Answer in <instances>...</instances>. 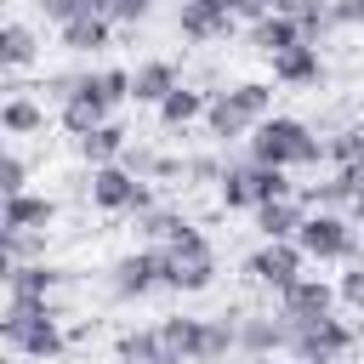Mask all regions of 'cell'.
<instances>
[{
  "label": "cell",
  "mask_w": 364,
  "mask_h": 364,
  "mask_svg": "<svg viewBox=\"0 0 364 364\" xmlns=\"http://www.w3.org/2000/svg\"><path fill=\"white\" fill-rule=\"evenodd\" d=\"M250 46L256 51H284V46H301V23L290 17V11H267L262 23H250Z\"/></svg>",
  "instance_id": "cell-16"
},
{
  "label": "cell",
  "mask_w": 364,
  "mask_h": 364,
  "mask_svg": "<svg viewBox=\"0 0 364 364\" xmlns=\"http://www.w3.org/2000/svg\"><path fill=\"white\" fill-rule=\"evenodd\" d=\"M0 125H6V136H28V131H40V125H46V114H40V102L11 97V102L0 108Z\"/></svg>",
  "instance_id": "cell-27"
},
{
  "label": "cell",
  "mask_w": 364,
  "mask_h": 364,
  "mask_svg": "<svg viewBox=\"0 0 364 364\" xmlns=\"http://www.w3.org/2000/svg\"><path fill=\"white\" fill-rule=\"evenodd\" d=\"M330 307H336V290H330L324 279H307V273H301L290 290H279V318H284V324H307V318H324Z\"/></svg>",
  "instance_id": "cell-11"
},
{
  "label": "cell",
  "mask_w": 364,
  "mask_h": 364,
  "mask_svg": "<svg viewBox=\"0 0 364 364\" xmlns=\"http://www.w3.org/2000/svg\"><path fill=\"white\" fill-rule=\"evenodd\" d=\"M284 347H290V358H341L347 347H353V330L341 324V318H307V324H284Z\"/></svg>",
  "instance_id": "cell-8"
},
{
  "label": "cell",
  "mask_w": 364,
  "mask_h": 364,
  "mask_svg": "<svg viewBox=\"0 0 364 364\" xmlns=\"http://www.w3.org/2000/svg\"><path fill=\"white\" fill-rule=\"evenodd\" d=\"M336 296H341L347 307H364V262H358L353 273H341V284H336Z\"/></svg>",
  "instance_id": "cell-34"
},
{
  "label": "cell",
  "mask_w": 364,
  "mask_h": 364,
  "mask_svg": "<svg viewBox=\"0 0 364 364\" xmlns=\"http://www.w3.org/2000/svg\"><path fill=\"white\" fill-rule=\"evenodd\" d=\"M108 28H114V23H108L102 11H85V17H74V23H63L57 34H63V46H68V51H80V57L91 51V57H97V51L108 46Z\"/></svg>",
  "instance_id": "cell-19"
},
{
  "label": "cell",
  "mask_w": 364,
  "mask_h": 364,
  "mask_svg": "<svg viewBox=\"0 0 364 364\" xmlns=\"http://www.w3.org/2000/svg\"><path fill=\"white\" fill-rule=\"evenodd\" d=\"M0 193L11 199V193H28V165H23V154H6L0 159Z\"/></svg>",
  "instance_id": "cell-33"
},
{
  "label": "cell",
  "mask_w": 364,
  "mask_h": 364,
  "mask_svg": "<svg viewBox=\"0 0 364 364\" xmlns=\"http://www.w3.org/2000/svg\"><path fill=\"white\" fill-rule=\"evenodd\" d=\"M205 108H210V97H205V91H188V85H176V91L159 102V125H165V131H176V125L199 119Z\"/></svg>",
  "instance_id": "cell-24"
},
{
  "label": "cell",
  "mask_w": 364,
  "mask_h": 364,
  "mask_svg": "<svg viewBox=\"0 0 364 364\" xmlns=\"http://www.w3.org/2000/svg\"><path fill=\"white\" fill-rule=\"evenodd\" d=\"M34 6H40V17L57 23V28L74 23V17H85V11H97V0H34Z\"/></svg>",
  "instance_id": "cell-30"
},
{
  "label": "cell",
  "mask_w": 364,
  "mask_h": 364,
  "mask_svg": "<svg viewBox=\"0 0 364 364\" xmlns=\"http://www.w3.org/2000/svg\"><path fill=\"white\" fill-rule=\"evenodd\" d=\"M159 284V250H136V256H119L114 262V296H142Z\"/></svg>",
  "instance_id": "cell-15"
},
{
  "label": "cell",
  "mask_w": 364,
  "mask_h": 364,
  "mask_svg": "<svg viewBox=\"0 0 364 364\" xmlns=\"http://www.w3.org/2000/svg\"><path fill=\"white\" fill-rule=\"evenodd\" d=\"M290 364H330V358H290Z\"/></svg>",
  "instance_id": "cell-39"
},
{
  "label": "cell",
  "mask_w": 364,
  "mask_h": 364,
  "mask_svg": "<svg viewBox=\"0 0 364 364\" xmlns=\"http://www.w3.org/2000/svg\"><path fill=\"white\" fill-rule=\"evenodd\" d=\"M91 205H97V210H114V216H119V210H136V216L154 210L148 188H142L119 159H114V165H91Z\"/></svg>",
  "instance_id": "cell-5"
},
{
  "label": "cell",
  "mask_w": 364,
  "mask_h": 364,
  "mask_svg": "<svg viewBox=\"0 0 364 364\" xmlns=\"http://www.w3.org/2000/svg\"><path fill=\"white\" fill-rule=\"evenodd\" d=\"M97 11H102L108 23H142V17L154 11V0H97Z\"/></svg>",
  "instance_id": "cell-31"
},
{
  "label": "cell",
  "mask_w": 364,
  "mask_h": 364,
  "mask_svg": "<svg viewBox=\"0 0 364 364\" xmlns=\"http://www.w3.org/2000/svg\"><path fill=\"white\" fill-rule=\"evenodd\" d=\"M267 108H273V85H262V80H245V85H233V91H216V97H210V108H205V125H210V136L233 142V136L256 131V125L267 119Z\"/></svg>",
  "instance_id": "cell-2"
},
{
  "label": "cell",
  "mask_w": 364,
  "mask_h": 364,
  "mask_svg": "<svg viewBox=\"0 0 364 364\" xmlns=\"http://www.w3.org/2000/svg\"><path fill=\"white\" fill-rule=\"evenodd\" d=\"M171 91H176V68H171V63H159V57H154V63H142V68L131 74V102L159 108Z\"/></svg>",
  "instance_id": "cell-17"
},
{
  "label": "cell",
  "mask_w": 364,
  "mask_h": 364,
  "mask_svg": "<svg viewBox=\"0 0 364 364\" xmlns=\"http://www.w3.org/2000/svg\"><path fill=\"white\" fill-rule=\"evenodd\" d=\"M216 182H222V205H228V210H256V205H267V199H290V193H296L290 171H284V165H262V159L228 165Z\"/></svg>",
  "instance_id": "cell-3"
},
{
  "label": "cell",
  "mask_w": 364,
  "mask_h": 364,
  "mask_svg": "<svg viewBox=\"0 0 364 364\" xmlns=\"http://www.w3.org/2000/svg\"><path fill=\"white\" fill-rule=\"evenodd\" d=\"M330 23H364V0H336L330 6Z\"/></svg>",
  "instance_id": "cell-35"
},
{
  "label": "cell",
  "mask_w": 364,
  "mask_h": 364,
  "mask_svg": "<svg viewBox=\"0 0 364 364\" xmlns=\"http://www.w3.org/2000/svg\"><path fill=\"white\" fill-rule=\"evenodd\" d=\"M97 85H102V102H108V108L131 102V74H125V68H102V74H97Z\"/></svg>",
  "instance_id": "cell-32"
},
{
  "label": "cell",
  "mask_w": 364,
  "mask_h": 364,
  "mask_svg": "<svg viewBox=\"0 0 364 364\" xmlns=\"http://www.w3.org/2000/svg\"><path fill=\"white\" fill-rule=\"evenodd\" d=\"M34 51H40V46H34V28H28V23H6V28H0V68H28Z\"/></svg>",
  "instance_id": "cell-25"
},
{
  "label": "cell",
  "mask_w": 364,
  "mask_h": 364,
  "mask_svg": "<svg viewBox=\"0 0 364 364\" xmlns=\"http://www.w3.org/2000/svg\"><path fill=\"white\" fill-rule=\"evenodd\" d=\"M239 347V324L228 318H199V341H193V364H222Z\"/></svg>",
  "instance_id": "cell-18"
},
{
  "label": "cell",
  "mask_w": 364,
  "mask_h": 364,
  "mask_svg": "<svg viewBox=\"0 0 364 364\" xmlns=\"http://www.w3.org/2000/svg\"><path fill=\"white\" fill-rule=\"evenodd\" d=\"M108 102H102V85H97V74H85V80H74L68 91H63V131L68 136H85V131H97V125H108Z\"/></svg>",
  "instance_id": "cell-9"
},
{
  "label": "cell",
  "mask_w": 364,
  "mask_h": 364,
  "mask_svg": "<svg viewBox=\"0 0 364 364\" xmlns=\"http://www.w3.org/2000/svg\"><path fill=\"white\" fill-rule=\"evenodd\" d=\"M301 6H307V0H267V11H290V17H296Z\"/></svg>",
  "instance_id": "cell-37"
},
{
  "label": "cell",
  "mask_w": 364,
  "mask_h": 364,
  "mask_svg": "<svg viewBox=\"0 0 364 364\" xmlns=\"http://www.w3.org/2000/svg\"><path fill=\"white\" fill-rule=\"evenodd\" d=\"M51 216H57V205L46 193H11L0 210V228H46Z\"/></svg>",
  "instance_id": "cell-20"
},
{
  "label": "cell",
  "mask_w": 364,
  "mask_h": 364,
  "mask_svg": "<svg viewBox=\"0 0 364 364\" xmlns=\"http://www.w3.org/2000/svg\"><path fill=\"white\" fill-rule=\"evenodd\" d=\"M284 341H290V336H284V318H245V324H239V347H245L250 358H273Z\"/></svg>",
  "instance_id": "cell-21"
},
{
  "label": "cell",
  "mask_w": 364,
  "mask_h": 364,
  "mask_svg": "<svg viewBox=\"0 0 364 364\" xmlns=\"http://www.w3.org/2000/svg\"><path fill=\"white\" fill-rule=\"evenodd\" d=\"M301 222H307V199H267V205H256V228H262V239H296L301 233Z\"/></svg>",
  "instance_id": "cell-14"
},
{
  "label": "cell",
  "mask_w": 364,
  "mask_h": 364,
  "mask_svg": "<svg viewBox=\"0 0 364 364\" xmlns=\"http://www.w3.org/2000/svg\"><path fill=\"white\" fill-rule=\"evenodd\" d=\"M142 228H148V239L154 245H165V239H176L182 228H193V222H182L176 210H142Z\"/></svg>",
  "instance_id": "cell-29"
},
{
  "label": "cell",
  "mask_w": 364,
  "mask_h": 364,
  "mask_svg": "<svg viewBox=\"0 0 364 364\" xmlns=\"http://www.w3.org/2000/svg\"><path fill=\"white\" fill-rule=\"evenodd\" d=\"M250 364H273V358H250Z\"/></svg>",
  "instance_id": "cell-40"
},
{
  "label": "cell",
  "mask_w": 364,
  "mask_h": 364,
  "mask_svg": "<svg viewBox=\"0 0 364 364\" xmlns=\"http://www.w3.org/2000/svg\"><path fill=\"white\" fill-rule=\"evenodd\" d=\"M228 6H233L239 23H262V17H267V0H228Z\"/></svg>",
  "instance_id": "cell-36"
},
{
  "label": "cell",
  "mask_w": 364,
  "mask_h": 364,
  "mask_svg": "<svg viewBox=\"0 0 364 364\" xmlns=\"http://www.w3.org/2000/svg\"><path fill=\"white\" fill-rule=\"evenodd\" d=\"M233 6L228 0H182V11H176V28L188 34V40H228L233 34Z\"/></svg>",
  "instance_id": "cell-12"
},
{
  "label": "cell",
  "mask_w": 364,
  "mask_h": 364,
  "mask_svg": "<svg viewBox=\"0 0 364 364\" xmlns=\"http://www.w3.org/2000/svg\"><path fill=\"white\" fill-rule=\"evenodd\" d=\"M119 364H165L159 330H131V336H119Z\"/></svg>",
  "instance_id": "cell-26"
},
{
  "label": "cell",
  "mask_w": 364,
  "mask_h": 364,
  "mask_svg": "<svg viewBox=\"0 0 364 364\" xmlns=\"http://www.w3.org/2000/svg\"><path fill=\"white\" fill-rule=\"evenodd\" d=\"M250 159H262V165H318V159H330V148L301 125V119H290V114H267L256 131H250Z\"/></svg>",
  "instance_id": "cell-1"
},
{
  "label": "cell",
  "mask_w": 364,
  "mask_h": 364,
  "mask_svg": "<svg viewBox=\"0 0 364 364\" xmlns=\"http://www.w3.org/2000/svg\"><path fill=\"white\" fill-rule=\"evenodd\" d=\"M347 210H353V222H358V228H364V193H358V199H353V205H347Z\"/></svg>",
  "instance_id": "cell-38"
},
{
  "label": "cell",
  "mask_w": 364,
  "mask_h": 364,
  "mask_svg": "<svg viewBox=\"0 0 364 364\" xmlns=\"http://www.w3.org/2000/svg\"><path fill=\"white\" fill-rule=\"evenodd\" d=\"M119 154H125V125H114V119L80 136V159H85V165H114Z\"/></svg>",
  "instance_id": "cell-22"
},
{
  "label": "cell",
  "mask_w": 364,
  "mask_h": 364,
  "mask_svg": "<svg viewBox=\"0 0 364 364\" xmlns=\"http://www.w3.org/2000/svg\"><path fill=\"white\" fill-rule=\"evenodd\" d=\"M267 63H273V80H279V85H318V80H324L318 46H307V40H301V46H284V51H273Z\"/></svg>",
  "instance_id": "cell-13"
},
{
  "label": "cell",
  "mask_w": 364,
  "mask_h": 364,
  "mask_svg": "<svg viewBox=\"0 0 364 364\" xmlns=\"http://www.w3.org/2000/svg\"><path fill=\"white\" fill-rule=\"evenodd\" d=\"M301 262H307V250H301L296 239H262V245L250 250L245 273H250L256 284H267V290H290V284L301 279Z\"/></svg>",
  "instance_id": "cell-6"
},
{
  "label": "cell",
  "mask_w": 364,
  "mask_h": 364,
  "mask_svg": "<svg viewBox=\"0 0 364 364\" xmlns=\"http://www.w3.org/2000/svg\"><path fill=\"white\" fill-rule=\"evenodd\" d=\"M324 148H330V159H336V165H358V159H364V125H347V131H341V136H330Z\"/></svg>",
  "instance_id": "cell-28"
},
{
  "label": "cell",
  "mask_w": 364,
  "mask_h": 364,
  "mask_svg": "<svg viewBox=\"0 0 364 364\" xmlns=\"http://www.w3.org/2000/svg\"><path fill=\"white\" fill-rule=\"evenodd\" d=\"M296 245L307 250V262H347V256H353V228H347L336 210H307Z\"/></svg>",
  "instance_id": "cell-7"
},
{
  "label": "cell",
  "mask_w": 364,
  "mask_h": 364,
  "mask_svg": "<svg viewBox=\"0 0 364 364\" xmlns=\"http://www.w3.org/2000/svg\"><path fill=\"white\" fill-rule=\"evenodd\" d=\"M159 330V347H165V364H193V341H199V318H165L154 324Z\"/></svg>",
  "instance_id": "cell-23"
},
{
  "label": "cell",
  "mask_w": 364,
  "mask_h": 364,
  "mask_svg": "<svg viewBox=\"0 0 364 364\" xmlns=\"http://www.w3.org/2000/svg\"><path fill=\"white\" fill-rule=\"evenodd\" d=\"M0 341L23 358H57L63 353V330H57V313H40V318H23V324H0Z\"/></svg>",
  "instance_id": "cell-10"
},
{
  "label": "cell",
  "mask_w": 364,
  "mask_h": 364,
  "mask_svg": "<svg viewBox=\"0 0 364 364\" xmlns=\"http://www.w3.org/2000/svg\"><path fill=\"white\" fill-rule=\"evenodd\" d=\"M154 250H159V284H171V290H205L216 279V256L199 228H182L176 239H165Z\"/></svg>",
  "instance_id": "cell-4"
}]
</instances>
